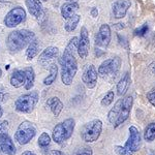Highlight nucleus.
<instances>
[{"label": "nucleus", "mask_w": 155, "mask_h": 155, "mask_svg": "<svg viewBox=\"0 0 155 155\" xmlns=\"http://www.w3.org/2000/svg\"><path fill=\"white\" fill-rule=\"evenodd\" d=\"M78 37H72L67 44L61 58L59 59V63L61 65V81L66 86H69L72 83L78 71V62L74 57V52L78 48Z\"/></svg>", "instance_id": "obj_1"}, {"label": "nucleus", "mask_w": 155, "mask_h": 155, "mask_svg": "<svg viewBox=\"0 0 155 155\" xmlns=\"http://www.w3.org/2000/svg\"><path fill=\"white\" fill-rule=\"evenodd\" d=\"M132 104H134V98L131 95H127L124 98L119 99L115 104V106L107 114V119L110 123L114 125L115 128L119 127L121 124L128 119L129 114H130Z\"/></svg>", "instance_id": "obj_2"}, {"label": "nucleus", "mask_w": 155, "mask_h": 155, "mask_svg": "<svg viewBox=\"0 0 155 155\" xmlns=\"http://www.w3.org/2000/svg\"><path fill=\"white\" fill-rule=\"evenodd\" d=\"M36 38L34 33L27 29H20L12 31L8 34L6 39V46L11 53H17V52L23 50L25 47Z\"/></svg>", "instance_id": "obj_3"}, {"label": "nucleus", "mask_w": 155, "mask_h": 155, "mask_svg": "<svg viewBox=\"0 0 155 155\" xmlns=\"http://www.w3.org/2000/svg\"><path fill=\"white\" fill-rule=\"evenodd\" d=\"M74 126H76V122L72 118H68L64 120L63 122L56 124L52 132L53 141L57 144H62L66 142L71 137Z\"/></svg>", "instance_id": "obj_4"}, {"label": "nucleus", "mask_w": 155, "mask_h": 155, "mask_svg": "<svg viewBox=\"0 0 155 155\" xmlns=\"http://www.w3.org/2000/svg\"><path fill=\"white\" fill-rule=\"evenodd\" d=\"M120 66H121V58L118 56L113 57L104 60V62L98 66V76L106 80H113L116 78L118 74Z\"/></svg>", "instance_id": "obj_5"}, {"label": "nucleus", "mask_w": 155, "mask_h": 155, "mask_svg": "<svg viewBox=\"0 0 155 155\" xmlns=\"http://www.w3.org/2000/svg\"><path fill=\"white\" fill-rule=\"evenodd\" d=\"M102 131V122L99 119H94L86 123L82 129L81 137L86 143H93L99 139Z\"/></svg>", "instance_id": "obj_6"}, {"label": "nucleus", "mask_w": 155, "mask_h": 155, "mask_svg": "<svg viewBox=\"0 0 155 155\" xmlns=\"http://www.w3.org/2000/svg\"><path fill=\"white\" fill-rule=\"evenodd\" d=\"M37 101H38V94L36 92H31V93L23 94L15 102V109L20 113L29 114L35 107Z\"/></svg>", "instance_id": "obj_7"}, {"label": "nucleus", "mask_w": 155, "mask_h": 155, "mask_svg": "<svg viewBox=\"0 0 155 155\" xmlns=\"http://www.w3.org/2000/svg\"><path fill=\"white\" fill-rule=\"evenodd\" d=\"M36 134V128L30 121H23L15 134V140L20 145L28 144Z\"/></svg>", "instance_id": "obj_8"}, {"label": "nucleus", "mask_w": 155, "mask_h": 155, "mask_svg": "<svg viewBox=\"0 0 155 155\" xmlns=\"http://www.w3.org/2000/svg\"><path fill=\"white\" fill-rule=\"evenodd\" d=\"M25 19H26L25 9L21 6H17L7 12L5 19H4V24L8 28H14L19 24H21L22 22H24Z\"/></svg>", "instance_id": "obj_9"}, {"label": "nucleus", "mask_w": 155, "mask_h": 155, "mask_svg": "<svg viewBox=\"0 0 155 155\" xmlns=\"http://www.w3.org/2000/svg\"><path fill=\"white\" fill-rule=\"evenodd\" d=\"M128 140L126 141L124 148L132 155L134 152L139 151L140 149V146H141V134H140L139 129L136 126H130L128 128Z\"/></svg>", "instance_id": "obj_10"}, {"label": "nucleus", "mask_w": 155, "mask_h": 155, "mask_svg": "<svg viewBox=\"0 0 155 155\" xmlns=\"http://www.w3.org/2000/svg\"><path fill=\"white\" fill-rule=\"evenodd\" d=\"M89 48H90V41H89V33L86 27H82L81 32H80V38L78 41V48L77 52L79 56L82 59L87 58L89 54Z\"/></svg>", "instance_id": "obj_11"}, {"label": "nucleus", "mask_w": 155, "mask_h": 155, "mask_svg": "<svg viewBox=\"0 0 155 155\" xmlns=\"http://www.w3.org/2000/svg\"><path fill=\"white\" fill-rule=\"evenodd\" d=\"M97 79H98V71L93 64H90L85 67L83 74H82V81L87 88L93 89L96 86Z\"/></svg>", "instance_id": "obj_12"}, {"label": "nucleus", "mask_w": 155, "mask_h": 155, "mask_svg": "<svg viewBox=\"0 0 155 155\" xmlns=\"http://www.w3.org/2000/svg\"><path fill=\"white\" fill-rule=\"evenodd\" d=\"M111 42V28L107 24H102L95 36V45L101 48H107Z\"/></svg>", "instance_id": "obj_13"}, {"label": "nucleus", "mask_w": 155, "mask_h": 155, "mask_svg": "<svg viewBox=\"0 0 155 155\" xmlns=\"http://www.w3.org/2000/svg\"><path fill=\"white\" fill-rule=\"evenodd\" d=\"M0 152L6 155H16L17 153L16 146L6 132L0 134Z\"/></svg>", "instance_id": "obj_14"}, {"label": "nucleus", "mask_w": 155, "mask_h": 155, "mask_svg": "<svg viewBox=\"0 0 155 155\" xmlns=\"http://www.w3.org/2000/svg\"><path fill=\"white\" fill-rule=\"evenodd\" d=\"M129 7H130V1L129 0H116L112 4V12H113L114 18H124L126 16Z\"/></svg>", "instance_id": "obj_15"}, {"label": "nucleus", "mask_w": 155, "mask_h": 155, "mask_svg": "<svg viewBox=\"0 0 155 155\" xmlns=\"http://www.w3.org/2000/svg\"><path fill=\"white\" fill-rule=\"evenodd\" d=\"M26 6L30 15L36 19H41L44 17V6L39 0H26Z\"/></svg>", "instance_id": "obj_16"}, {"label": "nucleus", "mask_w": 155, "mask_h": 155, "mask_svg": "<svg viewBox=\"0 0 155 155\" xmlns=\"http://www.w3.org/2000/svg\"><path fill=\"white\" fill-rule=\"evenodd\" d=\"M59 55V49L57 47H48L47 49H45L41 52V54L39 55L38 62L44 65L48 64L49 62H51L52 60L57 58Z\"/></svg>", "instance_id": "obj_17"}, {"label": "nucleus", "mask_w": 155, "mask_h": 155, "mask_svg": "<svg viewBox=\"0 0 155 155\" xmlns=\"http://www.w3.org/2000/svg\"><path fill=\"white\" fill-rule=\"evenodd\" d=\"M9 82H11L12 86L15 87V88H20V87L24 86L25 83H26V77H25L24 69L23 71H21V69L15 71L12 74Z\"/></svg>", "instance_id": "obj_18"}, {"label": "nucleus", "mask_w": 155, "mask_h": 155, "mask_svg": "<svg viewBox=\"0 0 155 155\" xmlns=\"http://www.w3.org/2000/svg\"><path fill=\"white\" fill-rule=\"evenodd\" d=\"M80 8V5L78 2H67L61 6V16L63 19H69L74 15H76L78 9Z\"/></svg>", "instance_id": "obj_19"}, {"label": "nucleus", "mask_w": 155, "mask_h": 155, "mask_svg": "<svg viewBox=\"0 0 155 155\" xmlns=\"http://www.w3.org/2000/svg\"><path fill=\"white\" fill-rule=\"evenodd\" d=\"M47 106L51 109V112L53 113L54 116L58 117L61 111L63 110V104L60 101L58 97H51L47 101Z\"/></svg>", "instance_id": "obj_20"}, {"label": "nucleus", "mask_w": 155, "mask_h": 155, "mask_svg": "<svg viewBox=\"0 0 155 155\" xmlns=\"http://www.w3.org/2000/svg\"><path fill=\"white\" fill-rule=\"evenodd\" d=\"M129 84H130V74L128 72H126L119 81V83L117 84V93H118L119 96H122L126 93Z\"/></svg>", "instance_id": "obj_21"}, {"label": "nucleus", "mask_w": 155, "mask_h": 155, "mask_svg": "<svg viewBox=\"0 0 155 155\" xmlns=\"http://www.w3.org/2000/svg\"><path fill=\"white\" fill-rule=\"evenodd\" d=\"M25 77H26V83L24 87L26 90H31L34 86V81H35V72L32 67H26L24 68Z\"/></svg>", "instance_id": "obj_22"}, {"label": "nucleus", "mask_w": 155, "mask_h": 155, "mask_svg": "<svg viewBox=\"0 0 155 155\" xmlns=\"http://www.w3.org/2000/svg\"><path fill=\"white\" fill-rule=\"evenodd\" d=\"M39 52V42L36 38H34L28 45V48L26 50V57L28 60H32L34 57L37 56Z\"/></svg>", "instance_id": "obj_23"}, {"label": "nucleus", "mask_w": 155, "mask_h": 155, "mask_svg": "<svg viewBox=\"0 0 155 155\" xmlns=\"http://www.w3.org/2000/svg\"><path fill=\"white\" fill-rule=\"evenodd\" d=\"M57 74H58V66L54 63L51 64V66H50V74H48V77L45 78L42 83H44L45 85H47V86L52 85L55 81H56Z\"/></svg>", "instance_id": "obj_24"}, {"label": "nucleus", "mask_w": 155, "mask_h": 155, "mask_svg": "<svg viewBox=\"0 0 155 155\" xmlns=\"http://www.w3.org/2000/svg\"><path fill=\"white\" fill-rule=\"evenodd\" d=\"M80 20H81V16L80 15H74L72 17H71L69 19H67L66 23L64 24V29L66 30L67 32H72L74 31L79 24Z\"/></svg>", "instance_id": "obj_25"}, {"label": "nucleus", "mask_w": 155, "mask_h": 155, "mask_svg": "<svg viewBox=\"0 0 155 155\" xmlns=\"http://www.w3.org/2000/svg\"><path fill=\"white\" fill-rule=\"evenodd\" d=\"M144 140L149 143L155 141V123H150L145 128Z\"/></svg>", "instance_id": "obj_26"}, {"label": "nucleus", "mask_w": 155, "mask_h": 155, "mask_svg": "<svg viewBox=\"0 0 155 155\" xmlns=\"http://www.w3.org/2000/svg\"><path fill=\"white\" fill-rule=\"evenodd\" d=\"M37 143H38L39 147L46 148V147H48L50 143H51V137H50L47 132H42L38 137V142H37Z\"/></svg>", "instance_id": "obj_27"}, {"label": "nucleus", "mask_w": 155, "mask_h": 155, "mask_svg": "<svg viewBox=\"0 0 155 155\" xmlns=\"http://www.w3.org/2000/svg\"><path fill=\"white\" fill-rule=\"evenodd\" d=\"M114 97H115V94H114V91H109L107 93H106V95L104 96V98L101 99V106L102 107H109L112 102L114 101Z\"/></svg>", "instance_id": "obj_28"}, {"label": "nucleus", "mask_w": 155, "mask_h": 155, "mask_svg": "<svg viewBox=\"0 0 155 155\" xmlns=\"http://www.w3.org/2000/svg\"><path fill=\"white\" fill-rule=\"evenodd\" d=\"M93 151L90 147H82V148L78 149L72 155H92Z\"/></svg>", "instance_id": "obj_29"}, {"label": "nucleus", "mask_w": 155, "mask_h": 155, "mask_svg": "<svg viewBox=\"0 0 155 155\" xmlns=\"http://www.w3.org/2000/svg\"><path fill=\"white\" fill-rule=\"evenodd\" d=\"M148 32V25L144 24L143 26H141L140 28H137L134 30V35L137 36H144L145 34Z\"/></svg>", "instance_id": "obj_30"}, {"label": "nucleus", "mask_w": 155, "mask_h": 155, "mask_svg": "<svg viewBox=\"0 0 155 155\" xmlns=\"http://www.w3.org/2000/svg\"><path fill=\"white\" fill-rule=\"evenodd\" d=\"M147 99H148V101L152 106L155 107V87L152 88L148 93H147Z\"/></svg>", "instance_id": "obj_31"}, {"label": "nucleus", "mask_w": 155, "mask_h": 155, "mask_svg": "<svg viewBox=\"0 0 155 155\" xmlns=\"http://www.w3.org/2000/svg\"><path fill=\"white\" fill-rule=\"evenodd\" d=\"M115 152L118 155H131L127 150L122 146H115Z\"/></svg>", "instance_id": "obj_32"}, {"label": "nucleus", "mask_w": 155, "mask_h": 155, "mask_svg": "<svg viewBox=\"0 0 155 155\" xmlns=\"http://www.w3.org/2000/svg\"><path fill=\"white\" fill-rule=\"evenodd\" d=\"M7 127H8V122L7 121L0 122V134H4V132H6Z\"/></svg>", "instance_id": "obj_33"}, {"label": "nucleus", "mask_w": 155, "mask_h": 155, "mask_svg": "<svg viewBox=\"0 0 155 155\" xmlns=\"http://www.w3.org/2000/svg\"><path fill=\"white\" fill-rule=\"evenodd\" d=\"M90 14H91V16L93 17V18H97V17H98V9H97L96 7H92Z\"/></svg>", "instance_id": "obj_34"}, {"label": "nucleus", "mask_w": 155, "mask_h": 155, "mask_svg": "<svg viewBox=\"0 0 155 155\" xmlns=\"http://www.w3.org/2000/svg\"><path fill=\"white\" fill-rule=\"evenodd\" d=\"M50 155H66V154L64 152L60 151V150H52L50 152Z\"/></svg>", "instance_id": "obj_35"}, {"label": "nucleus", "mask_w": 155, "mask_h": 155, "mask_svg": "<svg viewBox=\"0 0 155 155\" xmlns=\"http://www.w3.org/2000/svg\"><path fill=\"white\" fill-rule=\"evenodd\" d=\"M149 68H150V71H151L153 74H155V62H152L151 64L149 65Z\"/></svg>", "instance_id": "obj_36"}, {"label": "nucleus", "mask_w": 155, "mask_h": 155, "mask_svg": "<svg viewBox=\"0 0 155 155\" xmlns=\"http://www.w3.org/2000/svg\"><path fill=\"white\" fill-rule=\"evenodd\" d=\"M22 155H36V154L32 151H24L23 153H22Z\"/></svg>", "instance_id": "obj_37"}, {"label": "nucleus", "mask_w": 155, "mask_h": 155, "mask_svg": "<svg viewBox=\"0 0 155 155\" xmlns=\"http://www.w3.org/2000/svg\"><path fill=\"white\" fill-rule=\"evenodd\" d=\"M115 27H116V28H118V29H123L124 28V24H116L115 25Z\"/></svg>", "instance_id": "obj_38"}, {"label": "nucleus", "mask_w": 155, "mask_h": 155, "mask_svg": "<svg viewBox=\"0 0 155 155\" xmlns=\"http://www.w3.org/2000/svg\"><path fill=\"white\" fill-rule=\"evenodd\" d=\"M2 115H3V110H2L1 106H0V118L2 117Z\"/></svg>", "instance_id": "obj_39"}, {"label": "nucleus", "mask_w": 155, "mask_h": 155, "mask_svg": "<svg viewBox=\"0 0 155 155\" xmlns=\"http://www.w3.org/2000/svg\"><path fill=\"white\" fill-rule=\"evenodd\" d=\"M2 76V71H1V68H0V78H1Z\"/></svg>", "instance_id": "obj_40"}, {"label": "nucleus", "mask_w": 155, "mask_h": 155, "mask_svg": "<svg viewBox=\"0 0 155 155\" xmlns=\"http://www.w3.org/2000/svg\"><path fill=\"white\" fill-rule=\"evenodd\" d=\"M67 1H72V0H67Z\"/></svg>", "instance_id": "obj_41"}]
</instances>
